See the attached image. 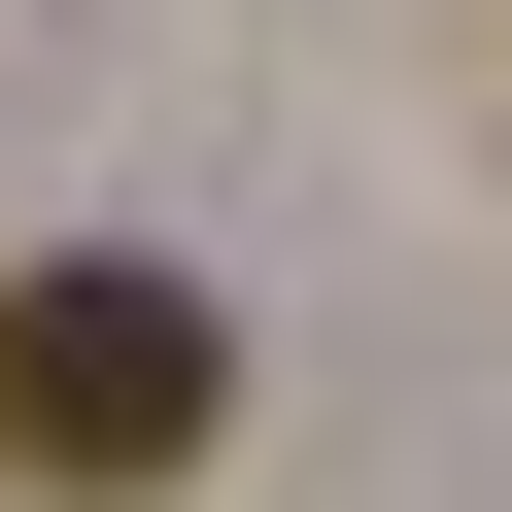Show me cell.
<instances>
[{"label": "cell", "mask_w": 512, "mask_h": 512, "mask_svg": "<svg viewBox=\"0 0 512 512\" xmlns=\"http://www.w3.org/2000/svg\"><path fill=\"white\" fill-rule=\"evenodd\" d=\"M205 410H239V308L205 274H137V239H35V274H0V478L137 512V478H205Z\"/></svg>", "instance_id": "1"}]
</instances>
